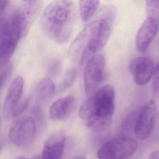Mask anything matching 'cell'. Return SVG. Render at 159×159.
Masks as SVG:
<instances>
[{"mask_svg": "<svg viewBox=\"0 0 159 159\" xmlns=\"http://www.w3.org/2000/svg\"><path fill=\"white\" fill-rule=\"evenodd\" d=\"M116 11L111 6L103 8L98 18L85 27L72 43L70 55L79 58L80 66L86 64L106 44L112 32Z\"/></svg>", "mask_w": 159, "mask_h": 159, "instance_id": "cell-1", "label": "cell"}, {"mask_svg": "<svg viewBox=\"0 0 159 159\" xmlns=\"http://www.w3.org/2000/svg\"><path fill=\"white\" fill-rule=\"evenodd\" d=\"M75 11L71 1H55L48 5L41 17V26L47 36L59 44L67 42L73 30Z\"/></svg>", "mask_w": 159, "mask_h": 159, "instance_id": "cell-2", "label": "cell"}, {"mask_svg": "<svg viewBox=\"0 0 159 159\" xmlns=\"http://www.w3.org/2000/svg\"><path fill=\"white\" fill-rule=\"evenodd\" d=\"M115 110V89L107 84L89 96L80 106L79 115L89 128L102 129L110 125Z\"/></svg>", "mask_w": 159, "mask_h": 159, "instance_id": "cell-3", "label": "cell"}, {"mask_svg": "<svg viewBox=\"0 0 159 159\" xmlns=\"http://www.w3.org/2000/svg\"><path fill=\"white\" fill-rule=\"evenodd\" d=\"M106 61L101 54L91 58L85 64L84 80L86 95L89 97L100 88L105 77Z\"/></svg>", "mask_w": 159, "mask_h": 159, "instance_id": "cell-4", "label": "cell"}, {"mask_svg": "<svg viewBox=\"0 0 159 159\" xmlns=\"http://www.w3.org/2000/svg\"><path fill=\"white\" fill-rule=\"evenodd\" d=\"M137 148V142L130 137L121 136L103 145L98 151L99 159H120L133 155Z\"/></svg>", "mask_w": 159, "mask_h": 159, "instance_id": "cell-5", "label": "cell"}, {"mask_svg": "<svg viewBox=\"0 0 159 159\" xmlns=\"http://www.w3.org/2000/svg\"><path fill=\"white\" fill-rule=\"evenodd\" d=\"M36 133L34 119L31 117L24 116L13 123L9 130L8 137L17 146L26 147L33 143Z\"/></svg>", "mask_w": 159, "mask_h": 159, "instance_id": "cell-6", "label": "cell"}, {"mask_svg": "<svg viewBox=\"0 0 159 159\" xmlns=\"http://www.w3.org/2000/svg\"><path fill=\"white\" fill-rule=\"evenodd\" d=\"M156 115L157 108L154 101H149L142 107L134 126V132L138 139L145 140L152 133L155 126Z\"/></svg>", "mask_w": 159, "mask_h": 159, "instance_id": "cell-7", "label": "cell"}, {"mask_svg": "<svg viewBox=\"0 0 159 159\" xmlns=\"http://www.w3.org/2000/svg\"><path fill=\"white\" fill-rule=\"evenodd\" d=\"M155 66L152 59L147 56L135 58L130 63L129 70L134 82L139 86L147 84L153 77Z\"/></svg>", "mask_w": 159, "mask_h": 159, "instance_id": "cell-8", "label": "cell"}, {"mask_svg": "<svg viewBox=\"0 0 159 159\" xmlns=\"http://www.w3.org/2000/svg\"><path fill=\"white\" fill-rule=\"evenodd\" d=\"M159 30V20L148 16L142 24L136 37V47L138 51L144 53L154 41Z\"/></svg>", "mask_w": 159, "mask_h": 159, "instance_id": "cell-9", "label": "cell"}, {"mask_svg": "<svg viewBox=\"0 0 159 159\" xmlns=\"http://www.w3.org/2000/svg\"><path fill=\"white\" fill-rule=\"evenodd\" d=\"M43 7V2L39 0H25L20 3L17 11L22 24L23 37L27 34L38 18Z\"/></svg>", "mask_w": 159, "mask_h": 159, "instance_id": "cell-10", "label": "cell"}, {"mask_svg": "<svg viewBox=\"0 0 159 159\" xmlns=\"http://www.w3.org/2000/svg\"><path fill=\"white\" fill-rule=\"evenodd\" d=\"M24 85L23 77L18 76L9 86L3 107V116L5 119L12 117L14 111L20 103Z\"/></svg>", "mask_w": 159, "mask_h": 159, "instance_id": "cell-11", "label": "cell"}, {"mask_svg": "<svg viewBox=\"0 0 159 159\" xmlns=\"http://www.w3.org/2000/svg\"><path fill=\"white\" fill-rule=\"evenodd\" d=\"M76 101L71 96L62 97L54 102L49 109V117L54 121L64 120L75 110Z\"/></svg>", "mask_w": 159, "mask_h": 159, "instance_id": "cell-12", "label": "cell"}, {"mask_svg": "<svg viewBox=\"0 0 159 159\" xmlns=\"http://www.w3.org/2000/svg\"><path fill=\"white\" fill-rule=\"evenodd\" d=\"M65 136L59 132L53 134L47 140L43 149L42 159H61L65 150Z\"/></svg>", "mask_w": 159, "mask_h": 159, "instance_id": "cell-13", "label": "cell"}, {"mask_svg": "<svg viewBox=\"0 0 159 159\" xmlns=\"http://www.w3.org/2000/svg\"><path fill=\"white\" fill-rule=\"evenodd\" d=\"M56 91V87L53 81L48 77L41 79L36 86L35 94L40 100H46L52 97Z\"/></svg>", "mask_w": 159, "mask_h": 159, "instance_id": "cell-14", "label": "cell"}, {"mask_svg": "<svg viewBox=\"0 0 159 159\" xmlns=\"http://www.w3.org/2000/svg\"><path fill=\"white\" fill-rule=\"evenodd\" d=\"M100 2L98 1H80L79 2L80 14L83 21H88L98 9Z\"/></svg>", "mask_w": 159, "mask_h": 159, "instance_id": "cell-15", "label": "cell"}, {"mask_svg": "<svg viewBox=\"0 0 159 159\" xmlns=\"http://www.w3.org/2000/svg\"><path fill=\"white\" fill-rule=\"evenodd\" d=\"M76 72L74 68L69 69L62 78L59 86L61 91H64L72 86L76 79Z\"/></svg>", "mask_w": 159, "mask_h": 159, "instance_id": "cell-16", "label": "cell"}, {"mask_svg": "<svg viewBox=\"0 0 159 159\" xmlns=\"http://www.w3.org/2000/svg\"><path fill=\"white\" fill-rule=\"evenodd\" d=\"M147 7L149 16L153 17L158 19L159 15V1H146ZM159 20V19H158Z\"/></svg>", "mask_w": 159, "mask_h": 159, "instance_id": "cell-17", "label": "cell"}, {"mask_svg": "<svg viewBox=\"0 0 159 159\" xmlns=\"http://www.w3.org/2000/svg\"><path fill=\"white\" fill-rule=\"evenodd\" d=\"M61 68V63L57 59H53L49 63L48 66V72L52 76H57L60 71Z\"/></svg>", "mask_w": 159, "mask_h": 159, "instance_id": "cell-18", "label": "cell"}, {"mask_svg": "<svg viewBox=\"0 0 159 159\" xmlns=\"http://www.w3.org/2000/svg\"><path fill=\"white\" fill-rule=\"evenodd\" d=\"M153 77V90L155 93H159V62L155 67Z\"/></svg>", "mask_w": 159, "mask_h": 159, "instance_id": "cell-19", "label": "cell"}, {"mask_svg": "<svg viewBox=\"0 0 159 159\" xmlns=\"http://www.w3.org/2000/svg\"><path fill=\"white\" fill-rule=\"evenodd\" d=\"M28 105H29V102L27 100L20 102V103L18 105L14 111L12 117L16 118L20 116L26 110Z\"/></svg>", "mask_w": 159, "mask_h": 159, "instance_id": "cell-20", "label": "cell"}, {"mask_svg": "<svg viewBox=\"0 0 159 159\" xmlns=\"http://www.w3.org/2000/svg\"><path fill=\"white\" fill-rule=\"evenodd\" d=\"M7 77H8V75L5 72H2L0 74V94Z\"/></svg>", "mask_w": 159, "mask_h": 159, "instance_id": "cell-21", "label": "cell"}, {"mask_svg": "<svg viewBox=\"0 0 159 159\" xmlns=\"http://www.w3.org/2000/svg\"><path fill=\"white\" fill-rule=\"evenodd\" d=\"M8 1H0V17L4 15V12L7 8Z\"/></svg>", "mask_w": 159, "mask_h": 159, "instance_id": "cell-22", "label": "cell"}, {"mask_svg": "<svg viewBox=\"0 0 159 159\" xmlns=\"http://www.w3.org/2000/svg\"><path fill=\"white\" fill-rule=\"evenodd\" d=\"M148 159H159V151H155L152 152Z\"/></svg>", "mask_w": 159, "mask_h": 159, "instance_id": "cell-23", "label": "cell"}, {"mask_svg": "<svg viewBox=\"0 0 159 159\" xmlns=\"http://www.w3.org/2000/svg\"><path fill=\"white\" fill-rule=\"evenodd\" d=\"M7 61H6L3 58H2L0 56V69H1V67L4 64L6 63L7 62Z\"/></svg>", "mask_w": 159, "mask_h": 159, "instance_id": "cell-24", "label": "cell"}, {"mask_svg": "<svg viewBox=\"0 0 159 159\" xmlns=\"http://www.w3.org/2000/svg\"><path fill=\"white\" fill-rule=\"evenodd\" d=\"M31 159H42L41 156H36L32 158Z\"/></svg>", "mask_w": 159, "mask_h": 159, "instance_id": "cell-25", "label": "cell"}, {"mask_svg": "<svg viewBox=\"0 0 159 159\" xmlns=\"http://www.w3.org/2000/svg\"><path fill=\"white\" fill-rule=\"evenodd\" d=\"M16 159H26L25 158V157H19L17 158H16Z\"/></svg>", "mask_w": 159, "mask_h": 159, "instance_id": "cell-26", "label": "cell"}, {"mask_svg": "<svg viewBox=\"0 0 159 159\" xmlns=\"http://www.w3.org/2000/svg\"><path fill=\"white\" fill-rule=\"evenodd\" d=\"M0 127H1V119H0Z\"/></svg>", "mask_w": 159, "mask_h": 159, "instance_id": "cell-27", "label": "cell"}]
</instances>
